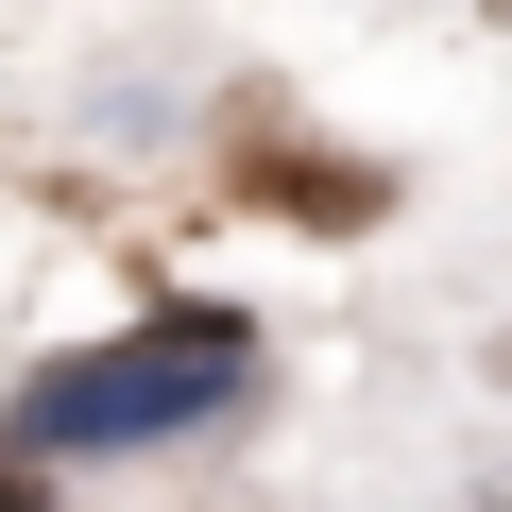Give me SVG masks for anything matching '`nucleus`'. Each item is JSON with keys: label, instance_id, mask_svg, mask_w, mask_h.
Masks as SVG:
<instances>
[{"label": "nucleus", "instance_id": "4", "mask_svg": "<svg viewBox=\"0 0 512 512\" xmlns=\"http://www.w3.org/2000/svg\"><path fill=\"white\" fill-rule=\"evenodd\" d=\"M495 376H512V342H495Z\"/></svg>", "mask_w": 512, "mask_h": 512}, {"label": "nucleus", "instance_id": "1", "mask_svg": "<svg viewBox=\"0 0 512 512\" xmlns=\"http://www.w3.org/2000/svg\"><path fill=\"white\" fill-rule=\"evenodd\" d=\"M239 393V325H154L137 359H69V376H35V444H120V427H188V410H222Z\"/></svg>", "mask_w": 512, "mask_h": 512}, {"label": "nucleus", "instance_id": "3", "mask_svg": "<svg viewBox=\"0 0 512 512\" xmlns=\"http://www.w3.org/2000/svg\"><path fill=\"white\" fill-rule=\"evenodd\" d=\"M461 512H512V478H478V495H461Z\"/></svg>", "mask_w": 512, "mask_h": 512}, {"label": "nucleus", "instance_id": "2", "mask_svg": "<svg viewBox=\"0 0 512 512\" xmlns=\"http://www.w3.org/2000/svg\"><path fill=\"white\" fill-rule=\"evenodd\" d=\"M0 512H52V495H35V478H0Z\"/></svg>", "mask_w": 512, "mask_h": 512}]
</instances>
